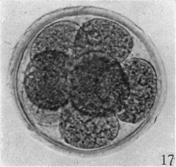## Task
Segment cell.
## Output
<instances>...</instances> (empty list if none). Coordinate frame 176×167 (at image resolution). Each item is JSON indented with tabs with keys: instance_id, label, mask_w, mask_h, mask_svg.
<instances>
[{
	"instance_id": "1",
	"label": "cell",
	"mask_w": 176,
	"mask_h": 167,
	"mask_svg": "<svg viewBox=\"0 0 176 167\" xmlns=\"http://www.w3.org/2000/svg\"><path fill=\"white\" fill-rule=\"evenodd\" d=\"M75 45L76 57L89 52H100L120 64L130 53L133 41L128 32L119 24L95 19L80 27Z\"/></svg>"
},
{
	"instance_id": "2",
	"label": "cell",
	"mask_w": 176,
	"mask_h": 167,
	"mask_svg": "<svg viewBox=\"0 0 176 167\" xmlns=\"http://www.w3.org/2000/svg\"><path fill=\"white\" fill-rule=\"evenodd\" d=\"M121 66L129 94L117 117L123 121L136 123L145 118L153 106L157 90L156 74L150 63L140 58L128 59Z\"/></svg>"
},
{
	"instance_id": "3",
	"label": "cell",
	"mask_w": 176,
	"mask_h": 167,
	"mask_svg": "<svg viewBox=\"0 0 176 167\" xmlns=\"http://www.w3.org/2000/svg\"><path fill=\"white\" fill-rule=\"evenodd\" d=\"M73 110L64 112L60 124L65 139L72 146L86 150L101 148L117 137L120 126L115 114L93 115Z\"/></svg>"
},
{
	"instance_id": "4",
	"label": "cell",
	"mask_w": 176,
	"mask_h": 167,
	"mask_svg": "<svg viewBox=\"0 0 176 167\" xmlns=\"http://www.w3.org/2000/svg\"><path fill=\"white\" fill-rule=\"evenodd\" d=\"M57 74V72L40 70L30 73L26 78L28 95L41 108L56 109L66 101Z\"/></svg>"
}]
</instances>
